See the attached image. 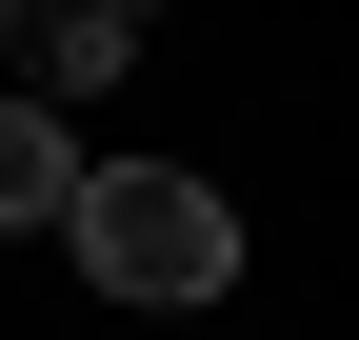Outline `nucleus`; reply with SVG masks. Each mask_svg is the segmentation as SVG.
Returning <instances> with one entry per match:
<instances>
[{
	"label": "nucleus",
	"mask_w": 359,
	"mask_h": 340,
	"mask_svg": "<svg viewBox=\"0 0 359 340\" xmlns=\"http://www.w3.org/2000/svg\"><path fill=\"white\" fill-rule=\"evenodd\" d=\"M20 221H40V240L80 221V120H40V100H0V240H20Z\"/></svg>",
	"instance_id": "7ed1b4c3"
},
{
	"label": "nucleus",
	"mask_w": 359,
	"mask_h": 340,
	"mask_svg": "<svg viewBox=\"0 0 359 340\" xmlns=\"http://www.w3.org/2000/svg\"><path fill=\"white\" fill-rule=\"evenodd\" d=\"M140 60H160L140 0H20V20H0V100H40V120H80L100 80H140Z\"/></svg>",
	"instance_id": "f03ea898"
},
{
	"label": "nucleus",
	"mask_w": 359,
	"mask_h": 340,
	"mask_svg": "<svg viewBox=\"0 0 359 340\" xmlns=\"http://www.w3.org/2000/svg\"><path fill=\"white\" fill-rule=\"evenodd\" d=\"M80 280L100 301H219L240 280V200L219 181H180V160H80Z\"/></svg>",
	"instance_id": "f257e3e1"
}]
</instances>
